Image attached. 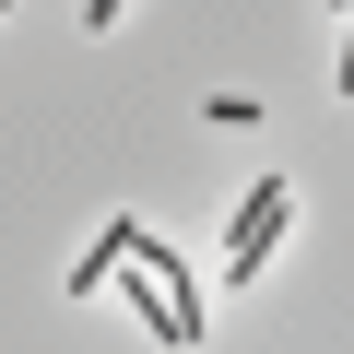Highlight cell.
Here are the masks:
<instances>
[{"label": "cell", "instance_id": "6da1fadb", "mask_svg": "<svg viewBox=\"0 0 354 354\" xmlns=\"http://www.w3.org/2000/svg\"><path fill=\"white\" fill-rule=\"evenodd\" d=\"M283 201H295L283 177H260V189L236 201V248H225V283H248V272L272 260V236H283Z\"/></svg>", "mask_w": 354, "mask_h": 354}, {"label": "cell", "instance_id": "7a4b0ae2", "mask_svg": "<svg viewBox=\"0 0 354 354\" xmlns=\"http://www.w3.org/2000/svg\"><path fill=\"white\" fill-rule=\"evenodd\" d=\"M118 12H130V0H83V24H118Z\"/></svg>", "mask_w": 354, "mask_h": 354}]
</instances>
